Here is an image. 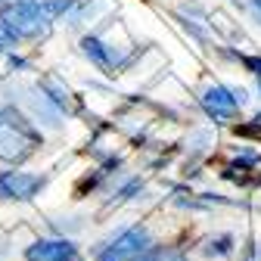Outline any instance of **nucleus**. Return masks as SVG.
<instances>
[{"mask_svg": "<svg viewBox=\"0 0 261 261\" xmlns=\"http://www.w3.org/2000/svg\"><path fill=\"white\" fill-rule=\"evenodd\" d=\"M249 4H252V7H255V13L261 16V0H249Z\"/></svg>", "mask_w": 261, "mask_h": 261, "instance_id": "nucleus-15", "label": "nucleus"}, {"mask_svg": "<svg viewBox=\"0 0 261 261\" xmlns=\"http://www.w3.org/2000/svg\"><path fill=\"white\" fill-rule=\"evenodd\" d=\"M41 146V134L16 106H0V159L19 165Z\"/></svg>", "mask_w": 261, "mask_h": 261, "instance_id": "nucleus-1", "label": "nucleus"}, {"mask_svg": "<svg viewBox=\"0 0 261 261\" xmlns=\"http://www.w3.org/2000/svg\"><path fill=\"white\" fill-rule=\"evenodd\" d=\"M0 4H4V0H0Z\"/></svg>", "mask_w": 261, "mask_h": 261, "instance_id": "nucleus-17", "label": "nucleus"}, {"mask_svg": "<svg viewBox=\"0 0 261 261\" xmlns=\"http://www.w3.org/2000/svg\"><path fill=\"white\" fill-rule=\"evenodd\" d=\"M47 187V177L41 174H28V171H0V196L4 199H16V202H28L35 199L38 190Z\"/></svg>", "mask_w": 261, "mask_h": 261, "instance_id": "nucleus-3", "label": "nucleus"}, {"mask_svg": "<svg viewBox=\"0 0 261 261\" xmlns=\"http://www.w3.org/2000/svg\"><path fill=\"white\" fill-rule=\"evenodd\" d=\"M140 190H143V180H140V177H130V180H127V184H124V187L115 193V202H127L130 196H134V193H140Z\"/></svg>", "mask_w": 261, "mask_h": 261, "instance_id": "nucleus-9", "label": "nucleus"}, {"mask_svg": "<svg viewBox=\"0 0 261 261\" xmlns=\"http://www.w3.org/2000/svg\"><path fill=\"white\" fill-rule=\"evenodd\" d=\"M72 261H81V258H72Z\"/></svg>", "mask_w": 261, "mask_h": 261, "instance_id": "nucleus-16", "label": "nucleus"}, {"mask_svg": "<svg viewBox=\"0 0 261 261\" xmlns=\"http://www.w3.org/2000/svg\"><path fill=\"white\" fill-rule=\"evenodd\" d=\"M149 246H152V240H149L146 227H127L112 243H106V249L100 252V261H134Z\"/></svg>", "mask_w": 261, "mask_h": 261, "instance_id": "nucleus-2", "label": "nucleus"}, {"mask_svg": "<svg viewBox=\"0 0 261 261\" xmlns=\"http://www.w3.org/2000/svg\"><path fill=\"white\" fill-rule=\"evenodd\" d=\"M10 62H13V69H25V59H19V56H10Z\"/></svg>", "mask_w": 261, "mask_h": 261, "instance_id": "nucleus-13", "label": "nucleus"}, {"mask_svg": "<svg viewBox=\"0 0 261 261\" xmlns=\"http://www.w3.org/2000/svg\"><path fill=\"white\" fill-rule=\"evenodd\" d=\"M78 246L72 240H38L25 249V261H72Z\"/></svg>", "mask_w": 261, "mask_h": 261, "instance_id": "nucleus-6", "label": "nucleus"}, {"mask_svg": "<svg viewBox=\"0 0 261 261\" xmlns=\"http://www.w3.org/2000/svg\"><path fill=\"white\" fill-rule=\"evenodd\" d=\"M233 90V100H237V106L243 109L246 103H249V93H246V87H230Z\"/></svg>", "mask_w": 261, "mask_h": 261, "instance_id": "nucleus-12", "label": "nucleus"}, {"mask_svg": "<svg viewBox=\"0 0 261 261\" xmlns=\"http://www.w3.org/2000/svg\"><path fill=\"white\" fill-rule=\"evenodd\" d=\"M205 255H230L233 252V237L230 233H221V237H212L205 246H202Z\"/></svg>", "mask_w": 261, "mask_h": 261, "instance_id": "nucleus-8", "label": "nucleus"}, {"mask_svg": "<svg viewBox=\"0 0 261 261\" xmlns=\"http://www.w3.org/2000/svg\"><path fill=\"white\" fill-rule=\"evenodd\" d=\"M81 53H84L93 65H100L106 75H115L118 69H124V65L130 62V56H121L112 44H106L103 38H96V35H84V38H81Z\"/></svg>", "mask_w": 261, "mask_h": 261, "instance_id": "nucleus-5", "label": "nucleus"}, {"mask_svg": "<svg viewBox=\"0 0 261 261\" xmlns=\"http://www.w3.org/2000/svg\"><path fill=\"white\" fill-rule=\"evenodd\" d=\"M13 47V41H7V38H0V53H7Z\"/></svg>", "mask_w": 261, "mask_h": 261, "instance_id": "nucleus-14", "label": "nucleus"}, {"mask_svg": "<svg viewBox=\"0 0 261 261\" xmlns=\"http://www.w3.org/2000/svg\"><path fill=\"white\" fill-rule=\"evenodd\" d=\"M233 59H237V62L243 65L246 72H252L255 78H261V56H243V53H237Z\"/></svg>", "mask_w": 261, "mask_h": 261, "instance_id": "nucleus-10", "label": "nucleus"}, {"mask_svg": "<svg viewBox=\"0 0 261 261\" xmlns=\"http://www.w3.org/2000/svg\"><path fill=\"white\" fill-rule=\"evenodd\" d=\"M233 134H237V137H255V140H261V124H258V121L237 124V127H233Z\"/></svg>", "mask_w": 261, "mask_h": 261, "instance_id": "nucleus-11", "label": "nucleus"}, {"mask_svg": "<svg viewBox=\"0 0 261 261\" xmlns=\"http://www.w3.org/2000/svg\"><path fill=\"white\" fill-rule=\"evenodd\" d=\"M199 106L205 109V115L221 124V121H230L237 118V100H233V90L227 87V84H208L202 93H199Z\"/></svg>", "mask_w": 261, "mask_h": 261, "instance_id": "nucleus-4", "label": "nucleus"}, {"mask_svg": "<svg viewBox=\"0 0 261 261\" xmlns=\"http://www.w3.org/2000/svg\"><path fill=\"white\" fill-rule=\"evenodd\" d=\"M44 93H47V100H50L59 112L69 109V90H62L56 81H44Z\"/></svg>", "mask_w": 261, "mask_h": 261, "instance_id": "nucleus-7", "label": "nucleus"}]
</instances>
